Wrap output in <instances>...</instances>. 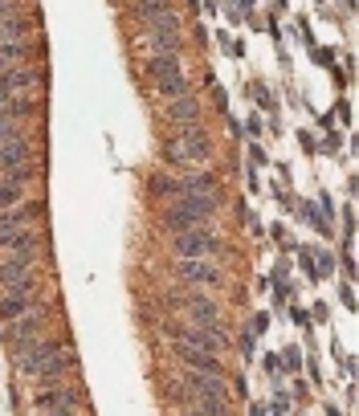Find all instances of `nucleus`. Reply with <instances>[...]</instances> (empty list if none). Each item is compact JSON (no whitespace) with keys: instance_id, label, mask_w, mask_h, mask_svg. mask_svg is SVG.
I'll return each instance as SVG.
<instances>
[{"instance_id":"f257e3e1","label":"nucleus","mask_w":359,"mask_h":416,"mask_svg":"<svg viewBox=\"0 0 359 416\" xmlns=\"http://www.w3.org/2000/svg\"><path fill=\"white\" fill-rule=\"evenodd\" d=\"M13 367L25 380H62L74 367V355H65L53 339H33V343L13 351Z\"/></svg>"},{"instance_id":"f03ea898","label":"nucleus","mask_w":359,"mask_h":416,"mask_svg":"<svg viewBox=\"0 0 359 416\" xmlns=\"http://www.w3.org/2000/svg\"><path fill=\"white\" fill-rule=\"evenodd\" d=\"M212 159V139L200 123H184L176 127V135L163 143V164H184V167H200Z\"/></svg>"},{"instance_id":"7ed1b4c3","label":"nucleus","mask_w":359,"mask_h":416,"mask_svg":"<svg viewBox=\"0 0 359 416\" xmlns=\"http://www.w3.org/2000/svg\"><path fill=\"white\" fill-rule=\"evenodd\" d=\"M147 78L155 86V94L163 102L167 99H180V94H188V78H184V57L180 50H155L147 57Z\"/></svg>"},{"instance_id":"20e7f679","label":"nucleus","mask_w":359,"mask_h":416,"mask_svg":"<svg viewBox=\"0 0 359 416\" xmlns=\"http://www.w3.org/2000/svg\"><path fill=\"white\" fill-rule=\"evenodd\" d=\"M41 388L33 392V408L37 412H53V416H70V412H86L90 400L78 383H62V380H37Z\"/></svg>"},{"instance_id":"39448f33","label":"nucleus","mask_w":359,"mask_h":416,"mask_svg":"<svg viewBox=\"0 0 359 416\" xmlns=\"http://www.w3.org/2000/svg\"><path fill=\"white\" fill-rule=\"evenodd\" d=\"M45 331H49V306H33L29 315H21L0 327V343H9V351H16L25 343H33V339H41Z\"/></svg>"},{"instance_id":"423d86ee","label":"nucleus","mask_w":359,"mask_h":416,"mask_svg":"<svg viewBox=\"0 0 359 416\" xmlns=\"http://www.w3.org/2000/svg\"><path fill=\"white\" fill-rule=\"evenodd\" d=\"M225 241L212 233V225H196L184 233H172V253L176 257H221Z\"/></svg>"},{"instance_id":"0eeeda50","label":"nucleus","mask_w":359,"mask_h":416,"mask_svg":"<svg viewBox=\"0 0 359 416\" xmlns=\"http://www.w3.org/2000/svg\"><path fill=\"white\" fill-rule=\"evenodd\" d=\"M163 335L176 339V343H184V347H204V351L225 347V331H221V327H204V322H192V318H184V322H163Z\"/></svg>"},{"instance_id":"6e6552de","label":"nucleus","mask_w":359,"mask_h":416,"mask_svg":"<svg viewBox=\"0 0 359 416\" xmlns=\"http://www.w3.org/2000/svg\"><path fill=\"white\" fill-rule=\"evenodd\" d=\"M41 217H45V200H21L13 208H0V249H4L21 229L41 225Z\"/></svg>"},{"instance_id":"1a4fd4ad","label":"nucleus","mask_w":359,"mask_h":416,"mask_svg":"<svg viewBox=\"0 0 359 416\" xmlns=\"http://www.w3.org/2000/svg\"><path fill=\"white\" fill-rule=\"evenodd\" d=\"M176 274L180 282L200 286V290H221V282H225L216 257H176Z\"/></svg>"},{"instance_id":"9d476101","label":"nucleus","mask_w":359,"mask_h":416,"mask_svg":"<svg viewBox=\"0 0 359 416\" xmlns=\"http://www.w3.org/2000/svg\"><path fill=\"white\" fill-rule=\"evenodd\" d=\"M180 392H184V404H192V400H228V383L221 376L188 367V376L180 380Z\"/></svg>"},{"instance_id":"9b49d317","label":"nucleus","mask_w":359,"mask_h":416,"mask_svg":"<svg viewBox=\"0 0 359 416\" xmlns=\"http://www.w3.org/2000/svg\"><path fill=\"white\" fill-rule=\"evenodd\" d=\"M180 306L188 310L192 322H204V327H221V306L209 298V294H200V286H192L188 294H180Z\"/></svg>"},{"instance_id":"f8f14e48","label":"nucleus","mask_w":359,"mask_h":416,"mask_svg":"<svg viewBox=\"0 0 359 416\" xmlns=\"http://www.w3.org/2000/svg\"><path fill=\"white\" fill-rule=\"evenodd\" d=\"M147 41L155 50H180V17L176 13H160L155 21H147Z\"/></svg>"},{"instance_id":"ddd939ff","label":"nucleus","mask_w":359,"mask_h":416,"mask_svg":"<svg viewBox=\"0 0 359 416\" xmlns=\"http://www.w3.org/2000/svg\"><path fill=\"white\" fill-rule=\"evenodd\" d=\"M37 274V253H21V249H4L0 253V290L13 286L16 278Z\"/></svg>"},{"instance_id":"4468645a","label":"nucleus","mask_w":359,"mask_h":416,"mask_svg":"<svg viewBox=\"0 0 359 416\" xmlns=\"http://www.w3.org/2000/svg\"><path fill=\"white\" fill-rule=\"evenodd\" d=\"M176 359H180V364H188V367H196V371H209V376H225V367H221V359H216V351L184 347V343H176Z\"/></svg>"},{"instance_id":"2eb2a0df","label":"nucleus","mask_w":359,"mask_h":416,"mask_svg":"<svg viewBox=\"0 0 359 416\" xmlns=\"http://www.w3.org/2000/svg\"><path fill=\"white\" fill-rule=\"evenodd\" d=\"M33 306H41V294H16V290H4V294H0V322H13V318L29 315Z\"/></svg>"},{"instance_id":"dca6fc26","label":"nucleus","mask_w":359,"mask_h":416,"mask_svg":"<svg viewBox=\"0 0 359 416\" xmlns=\"http://www.w3.org/2000/svg\"><path fill=\"white\" fill-rule=\"evenodd\" d=\"M21 164H33V135L29 139H13V143H0V172H13Z\"/></svg>"},{"instance_id":"f3484780","label":"nucleus","mask_w":359,"mask_h":416,"mask_svg":"<svg viewBox=\"0 0 359 416\" xmlns=\"http://www.w3.org/2000/svg\"><path fill=\"white\" fill-rule=\"evenodd\" d=\"M192 118H200V99H196L192 90L180 94V99H167V123L184 127V123H192Z\"/></svg>"},{"instance_id":"a211bd4d","label":"nucleus","mask_w":359,"mask_h":416,"mask_svg":"<svg viewBox=\"0 0 359 416\" xmlns=\"http://www.w3.org/2000/svg\"><path fill=\"white\" fill-rule=\"evenodd\" d=\"M180 184H184V192H196V196L221 200V184H216V176H212V172H192L188 180H180Z\"/></svg>"},{"instance_id":"6ab92c4d","label":"nucleus","mask_w":359,"mask_h":416,"mask_svg":"<svg viewBox=\"0 0 359 416\" xmlns=\"http://www.w3.org/2000/svg\"><path fill=\"white\" fill-rule=\"evenodd\" d=\"M29 21L25 17H0V50H4V45H13V41H25V37H29Z\"/></svg>"},{"instance_id":"aec40b11","label":"nucleus","mask_w":359,"mask_h":416,"mask_svg":"<svg viewBox=\"0 0 359 416\" xmlns=\"http://www.w3.org/2000/svg\"><path fill=\"white\" fill-rule=\"evenodd\" d=\"M131 9H135L139 25H147V21L160 17V13H172V0H131Z\"/></svg>"},{"instance_id":"412c9836","label":"nucleus","mask_w":359,"mask_h":416,"mask_svg":"<svg viewBox=\"0 0 359 416\" xmlns=\"http://www.w3.org/2000/svg\"><path fill=\"white\" fill-rule=\"evenodd\" d=\"M180 192H184V184H180V180L163 176V172H155V176H151V196H155V200H176Z\"/></svg>"},{"instance_id":"4be33fe9","label":"nucleus","mask_w":359,"mask_h":416,"mask_svg":"<svg viewBox=\"0 0 359 416\" xmlns=\"http://www.w3.org/2000/svg\"><path fill=\"white\" fill-rule=\"evenodd\" d=\"M25 57H29V45H25V41L4 45V50H0V74H4V69H13V66H21Z\"/></svg>"},{"instance_id":"5701e85b","label":"nucleus","mask_w":359,"mask_h":416,"mask_svg":"<svg viewBox=\"0 0 359 416\" xmlns=\"http://www.w3.org/2000/svg\"><path fill=\"white\" fill-rule=\"evenodd\" d=\"M25 200V184H16V180H0V208H13V204H21Z\"/></svg>"},{"instance_id":"b1692460","label":"nucleus","mask_w":359,"mask_h":416,"mask_svg":"<svg viewBox=\"0 0 359 416\" xmlns=\"http://www.w3.org/2000/svg\"><path fill=\"white\" fill-rule=\"evenodd\" d=\"M13 139H29V131H25V123H21V118L0 115V143H13Z\"/></svg>"},{"instance_id":"393cba45","label":"nucleus","mask_w":359,"mask_h":416,"mask_svg":"<svg viewBox=\"0 0 359 416\" xmlns=\"http://www.w3.org/2000/svg\"><path fill=\"white\" fill-rule=\"evenodd\" d=\"M302 217H306V220H310V225H314V229H319L323 237H331V233H335V220H326L323 213L314 208V204H302Z\"/></svg>"},{"instance_id":"a878e982","label":"nucleus","mask_w":359,"mask_h":416,"mask_svg":"<svg viewBox=\"0 0 359 416\" xmlns=\"http://www.w3.org/2000/svg\"><path fill=\"white\" fill-rule=\"evenodd\" d=\"M319 278H326V274H335V253H319Z\"/></svg>"},{"instance_id":"bb28decb","label":"nucleus","mask_w":359,"mask_h":416,"mask_svg":"<svg viewBox=\"0 0 359 416\" xmlns=\"http://www.w3.org/2000/svg\"><path fill=\"white\" fill-rule=\"evenodd\" d=\"M343 229H347V245H351V237H355V208L351 204L343 208Z\"/></svg>"},{"instance_id":"cd10ccee","label":"nucleus","mask_w":359,"mask_h":416,"mask_svg":"<svg viewBox=\"0 0 359 416\" xmlns=\"http://www.w3.org/2000/svg\"><path fill=\"white\" fill-rule=\"evenodd\" d=\"M298 364H302V355H298V347H286V355H282V367H290V371H298Z\"/></svg>"},{"instance_id":"c85d7f7f","label":"nucleus","mask_w":359,"mask_h":416,"mask_svg":"<svg viewBox=\"0 0 359 416\" xmlns=\"http://www.w3.org/2000/svg\"><path fill=\"white\" fill-rule=\"evenodd\" d=\"M270 412H277V416H286V412H290V400L282 396V388H277V400L270 404Z\"/></svg>"},{"instance_id":"c756f323","label":"nucleus","mask_w":359,"mask_h":416,"mask_svg":"<svg viewBox=\"0 0 359 416\" xmlns=\"http://www.w3.org/2000/svg\"><path fill=\"white\" fill-rule=\"evenodd\" d=\"M290 318H294V322H298V327H302V331H306V327H310V315H306V310H302V306H290Z\"/></svg>"},{"instance_id":"7c9ffc66","label":"nucleus","mask_w":359,"mask_h":416,"mask_svg":"<svg viewBox=\"0 0 359 416\" xmlns=\"http://www.w3.org/2000/svg\"><path fill=\"white\" fill-rule=\"evenodd\" d=\"M249 94H253L261 106H270V90H265V86H249Z\"/></svg>"},{"instance_id":"2f4dec72","label":"nucleus","mask_w":359,"mask_h":416,"mask_svg":"<svg viewBox=\"0 0 359 416\" xmlns=\"http://www.w3.org/2000/svg\"><path fill=\"white\" fill-rule=\"evenodd\" d=\"M314 62H319V66H335V53L331 50H314Z\"/></svg>"},{"instance_id":"473e14b6","label":"nucleus","mask_w":359,"mask_h":416,"mask_svg":"<svg viewBox=\"0 0 359 416\" xmlns=\"http://www.w3.org/2000/svg\"><path fill=\"white\" fill-rule=\"evenodd\" d=\"M241 359H253V335H241Z\"/></svg>"},{"instance_id":"72a5a7b5","label":"nucleus","mask_w":359,"mask_h":416,"mask_svg":"<svg viewBox=\"0 0 359 416\" xmlns=\"http://www.w3.org/2000/svg\"><path fill=\"white\" fill-rule=\"evenodd\" d=\"M253 331H270V315H265V310H261V315H253Z\"/></svg>"},{"instance_id":"f704fd0d","label":"nucleus","mask_w":359,"mask_h":416,"mask_svg":"<svg viewBox=\"0 0 359 416\" xmlns=\"http://www.w3.org/2000/svg\"><path fill=\"white\" fill-rule=\"evenodd\" d=\"M16 9H21V4H16V0H0V17H13Z\"/></svg>"},{"instance_id":"c9c22d12","label":"nucleus","mask_w":359,"mask_h":416,"mask_svg":"<svg viewBox=\"0 0 359 416\" xmlns=\"http://www.w3.org/2000/svg\"><path fill=\"white\" fill-rule=\"evenodd\" d=\"M339 298H343V306H355V290H351V286H343Z\"/></svg>"},{"instance_id":"e433bc0d","label":"nucleus","mask_w":359,"mask_h":416,"mask_svg":"<svg viewBox=\"0 0 359 416\" xmlns=\"http://www.w3.org/2000/svg\"><path fill=\"white\" fill-rule=\"evenodd\" d=\"M290 392H294V400H298V404L306 400V388H302V380H294V388H290Z\"/></svg>"},{"instance_id":"4c0bfd02","label":"nucleus","mask_w":359,"mask_h":416,"mask_svg":"<svg viewBox=\"0 0 359 416\" xmlns=\"http://www.w3.org/2000/svg\"><path fill=\"white\" fill-rule=\"evenodd\" d=\"M245 127H249V135H261V118H258V115L245 118Z\"/></svg>"},{"instance_id":"58836bf2","label":"nucleus","mask_w":359,"mask_h":416,"mask_svg":"<svg viewBox=\"0 0 359 416\" xmlns=\"http://www.w3.org/2000/svg\"><path fill=\"white\" fill-rule=\"evenodd\" d=\"M249 159L261 167V164H265V151H261V147H249Z\"/></svg>"}]
</instances>
